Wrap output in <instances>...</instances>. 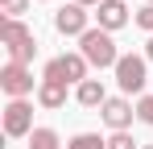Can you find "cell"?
I'll use <instances>...</instances> for the list:
<instances>
[{"label":"cell","mask_w":153,"mask_h":149,"mask_svg":"<svg viewBox=\"0 0 153 149\" xmlns=\"http://www.w3.org/2000/svg\"><path fill=\"white\" fill-rule=\"evenodd\" d=\"M0 42L8 46V62H21V66H29L33 62V54H37V37H33V29H29L25 21H0Z\"/></svg>","instance_id":"obj_1"},{"label":"cell","mask_w":153,"mask_h":149,"mask_svg":"<svg viewBox=\"0 0 153 149\" xmlns=\"http://www.w3.org/2000/svg\"><path fill=\"white\" fill-rule=\"evenodd\" d=\"M79 54L91 62V66H112L116 71V62H120V54H116V42H112V33L108 29H87L83 37H79Z\"/></svg>","instance_id":"obj_2"},{"label":"cell","mask_w":153,"mask_h":149,"mask_svg":"<svg viewBox=\"0 0 153 149\" xmlns=\"http://www.w3.org/2000/svg\"><path fill=\"white\" fill-rule=\"evenodd\" d=\"M87 66H91V62H87V58H83V54H58V58H50V62H46V74H42V79H58V83H66V87H71V83H87Z\"/></svg>","instance_id":"obj_3"},{"label":"cell","mask_w":153,"mask_h":149,"mask_svg":"<svg viewBox=\"0 0 153 149\" xmlns=\"http://www.w3.org/2000/svg\"><path fill=\"white\" fill-rule=\"evenodd\" d=\"M149 58H141V54H120V62H116V83H120V91H145V79H149Z\"/></svg>","instance_id":"obj_4"},{"label":"cell","mask_w":153,"mask_h":149,"mask_svg":"<svg viewBox=\"0 0 153 149\" xmlns=\"http://www.w3.org/2000/svg\"><path fill=\"white\" fill-rule=\"evenodd\" d=\"M0 91L8 99H25L33 91V71L21 66V62H4V71H0Z\"/></svg>","instance_id":"obj_5"},{"label":"cell","mask_w":153,"mask_h":149,"mask_svg":"<svg viewBox=\"0 0 153 149\" xmlns=\"http://www.w3.org/2000/svg\"><path fill=\"white\" fill-rule=\"evenodd\" d=\"M33 133V104L8 99L4 104V137H29Z\"/></svg>","instance_id":"obj_6"},{"label":"cell","mask_w":153,"mask_h":149,"mask_svg":"<svg viewBox=\"0 0 153 149\" xmlns=\"http://www.w3.org/2000/svg\"><path fill=\"white\" fill-rule=\"evenodd\" d=\"M54 29H58L62 37H83V33H87V8L75 4V0L62 4V8L54 13Z\"/></svg>","instance_id":"obj_7"},{"label":"cell","mask_w":153,"mask_h":149,"mask_svg":"<svg viewBox=\"0 0 153 149\" xmlns=\"http://www.w3.org/2000/svg\"><path fill=\"white\" fill-rule=\"evenodd\" d=\"M103 124L112 128V133H128V124H132V116H137V108L128 104L124 95H108V104L100 108Z\"/></svg>","instance_id":"obj_8"},{"label":"cell","mask_w":153,"mask_h":149,"mask_svg":"<svg viewBox=\"0 0 153 149\" xmlns=\"http://www.w3.org/2000/svg\"><path fill=\"white\" fill-rule=\"evenodd\" d=\"M95 17H100V29L116 33L120 25H128V4L124 0H103L100 8H95Z\"/></svg>","instance_id":"obj_9"},{"label":"cell","mask_w":153,"mask_h":149,"mask_svg":"<svg viewBox=\"0 0 153 149\" xmlns=\"http://www.w3.org/2000/svg\"><path fill=\"white\" fill-rule=\"evenodd\" d=\"M37 104H42V108H62V104H66V83H58V79H42V83H37Z\"/></svg>","instance_id":"obj_10"},{"label":"cell","mask_w":153,"mask_h":149,"mask_svg":"<svg viewBox=\"0 0 153 149\" xmlns=\"http://www.w3.org/2000/svg\"><path fill=\"white\" fill-rule=\"evenodd\" d=\"M75 99L83 104V108H103V104H108V91H103L100 79H87V83L75 87Z\"/></svg>","instance_id":"obj_11"},{"label":"cell","mask_w":153,"mask_h":149,"mask_svg":"<svg viewBox=\"0 0 153 149\" xmlns=\"http://www.w3.org/2000/svg\"><path fill=\"white\" fill-rule=\"evenodd\" d=\"M29 149H62V141H58L54 128H33L29 133Z\"/></svg>","instance_id":"obj_12"},{"label":"cell","mask_w":153,"mask_h":149,"mask_svg":"<svg viewBox=\"0 0 153 149\" xmlns=\"http://www.w3.org/2000/svg\"><path fill=\"white\" fill-rule=\"evenodd\" d=\"M66 149H108V141H103L100 133H79V137H71Z\"/></svg>","instance_id":"obj_13"},{"label":"cell","mask_w":153,"mask_h":149,"mask_svg":"<svg viewBox=\"0 0 153 149\" xmlns=\"http://www.w3.org/2000/svg\"><path fill=\"white\" fill-rule=\"evenodd\" d=\"M25 8H29V0H0V13H4L8 21H21Z\"/></svg>","instance_id":"obj_14"},{"label":"cell","mask_w":153,"mask_h":149,"mask_svg":"<svg viewBox=\"0 0 153 149\" xmlns=\"http://www.w3.org/2000/svg\"><path fill=\"white\" fill-rule=\"evenodd\" d=\"M137 120L153 124V95H141V99H137Z\"/></svg>","instance_id":"obj_15"},{"label":"cell","mask_w":153,"mask_h":149,"mask_svg":"<svg viewBox=\"0 0 153 149\" xmlns=\"http://www.w3.org/2000/svg\"><path fill=\"white\" fill-rule=\"evenodd\" d=\"M108 149H137V141H132L128 133H112V137H108Z\"/></svg>","instance_id":"obj_16"},{"label":"cell","mask_w":153,"mask_h":149,"mask_svg":"<svg viewBox=\"0 0 153 149\" xmlns=\"http://www.w3.org/2000/svg\"><path fill=\"white\" fill-rule=\"evenodd\" d=\"M137 25H141V29H145V33L153 37V4H145V8L137 13Z\"/></svg>","instance_id":"obj_17"},{"label":"cell","mask_w":153,"mask_h":149,"mask_svg":"<svg viewBox=\"0 0 153 149\" xmlns=\"http://www.w3.org/2000/svg\"><path fill=\"white\" fill-rule=\"evenodd\" d=\"M145 58H149V62H153V37H149V42H145Z\"/></svg>","instance_id":"obj_18"},{"label":"cell","mask_w":153,"mask_h":149,"mask_svg":"<svg viewBox=\"0 0 153 149\" xmlns=\"http://www.w3.org/2000/svg\"><path fill=\"white\" fill-rule=\"evenodd\" d=\"M75 4H83V8H87V4H95V8H100V4H103V0H75Z\"/></svg>","instance_id":"obj_19"},{"label":"cell","mask_w":153,"mask_h":149,"mask_svg":"<svg viewBox=\"0 0 153 149\" xmlns=\"http://www.w3.org/2000/svg\"><path fill=\"white\" fill-rule=\"evenodd\" d=\"M141 149H153V145H141Z\"/></svg>","instance_id":"obj_20"},{"label":"cell","mask_w":153,"mask_h":149,"mask_svg":"<svg viewBox=\"0 0 153 149\" xmlns=\"http://www.w3.org/2000/svg\"><path fill=\"white\" fill-rule=\"evenodd\" d=\"M149 4H153V0H149Z\"/></svg>","instance_id":"obj_21"}]
</instances>
